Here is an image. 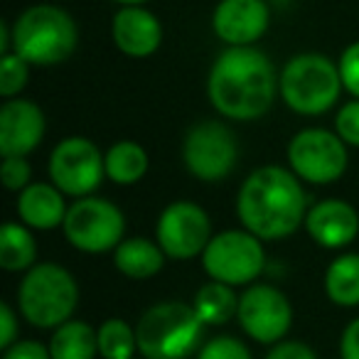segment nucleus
Instances as JSON below:
<instances>
[{
	"label": "nucleus",
	"instance_id": "1",
	"mask_svg": "<svg viewBox=\"0 0 359 359\" xmlns=\"http://www.w3.org/2000/svg\"><path fill=\"white\" fill-rule=\"evenodd\" d=\"M207 96L229 121L261 118L280 96L273 62L256 47H226L210 69Z\"/></svg>",
	"mask_w": 359,
	"mask_h": 359
},
{
	"label": "nucleus",
	"instance_id": "2",
	"mask_svg": "<svg viewBox=\"0 0 359 359\" xmlns=\"http://www.w3.org/2000/svg\"><path fill=\"white\" fill-rule=\"evenodd\" d=\"M236 215L244 229L261 241H276L295 234L305 224L308 197L303 180L290 168L264 165L241 182Z\"/></svg>",
	"mask_w": 359,
	"mask_h": 359
},
{
	"label": "nucleus",
	"instance_id": "3",
	"mask_svg": "<svg viewBox=\"0 0 359 359\" xmlns=\"http://www.w3.org/2000/svg\"><path fill=\"white\" fill-rule=\"evenodd\" d=\"M13 52L32 67H55L67 62L79 45V27L74 18L60 6L27 8L13 22Z\"/></svg>",
	"mask_w": 359,
	"mask_h": 359
},
{
	"label": "nucleus",
	"instance_id": "4",
	"mask_svg": "<svg viewBox=\"0 0 359 359\" xmlns=\"http://www.w3.org/2000/svg\"><path fill=\"white\" fill-rule=\"evenodd\" d=\"M207 325L197 310L180 300H165L140 315L135 325L143 359H187L200 344Z\"/></svg>",
	"mask_w": 359,
	"mask_h": 359
},
{
	"label": "nucleus",
	"instance_id": "5",
	"mask_svg": "<svg viewBox=\"0 0 359 359\" xmlns=\"http://www.w3.org/2000/svg\"><path fill=\"white\" fill-rule=\"evenodd\" d=\"M342 76L330 57L318 52L295 55L278 74V94L300 116H323L342 94Z\"/></svg>",
	"mask_w": 359,
	"mask_h": 359
},
{
	"label": "nucleus",
	"instance_id": "6",
	"mask_svg": "<svg viewBox=\"0 0 359 359\" xmlns=\"http://www.w3.org/2000/svg\"><path fill=\"white\" fill-rule=\"evenodd\" d=\"M79 303V285L74 276L60 264H35L25 271L18 305L20 315L40 330H55L62 323L72 320Z\"/></svg>",
	"mask_w": 359,
	"mask_h": 359
},
{
	"label": "nucleus",
	"instance_id": "7",
	"mask_svg": "<svg viewBox=\"0 0 359 359\" xmlns=\"http://www.w3.org/2000/svg\"><path fill=\"white\" fill-rule=\"evenodd\" d=\"M202 266L212 280H222L234 288L251 285L266 269L264 244L249 229H226L212 236L202 251Z\"/></svg>",
	"mask_w": 359,
	"mask_h": 359
},
{
	"label": "nucleus",
	"instance_id": "8",
	"mask_svg": "<svg viewBox=\"0 0 359 359\" xmlns=\"http://www.w3.org/2000/svg\"><path fill=\"white\" fill-rule=\"evenodd\" d=\"M62 229H65L67 241L76 251L106 254L123 241L126 217L111 200L89 195L69 205Z\"/></svg>",
	"mask_w": 359,
	"mask_h": 359
},
{
	"label": "nucleus",
	"instance_id": "9",
	"mask_svg": "<svg viewBox=\"0 0 359 359\" xmlns=\"http://www.w3.org/2000/svg\"><path fill=\"white\" fill-rule=\"evenodd\" d=\"M349 145L334 130L303 128L290 138L288 168L308 185H332L349 165Z\"/></svg>",
	"mask_w": 359,
	"mask_h": 359
},
{
	"label": "nucleus",
	"instance_id": "10",
	"mask_svg": "<svg viewBox=\"0 0 359 359\" xmlns=\"http://www.w3.org/2000/svg\"><path fill=\"white\" fill-rule=\"evenodd\" d=\"M106 177V155L94 140L69 135L50 153V180L69 197H89Z\"/></svg>",
	"mask_w": 359,
	"mask_h": 359
},
{
	"label": "nucleus",
	"instance_id": "11",
	"mask_svg": "<svg viewBox=\"0 0 359 359\" xmlns=\"http://www.w3.org/2000/svg\"><path fill=\"white\" fill-rule=\"evenodd\" d=\"M182 160L192 177L202 182H219L229 177L239 160L236 135L219 121H202L187 130Z\"/></svg>",
	"mask_w": 359,
	"mask_h": 359
},
{
	"label": "nucleus",
	"instance_id": "12",
	"mask_svg": "<svg viewBox=\"0 0 359 359\" xmlns=\"http://www.w3.org/2000/svg\"><path fill=\"white\" fill-rule=\"evenodd\" d=\"M212 219L197 202L177 200L170 202L158 217L155 241L165 251L168 259L190 261L202 256L212 241Z\"/></svg>",
	"mask_w": 359,
	"mask_h": 359
},
{
	"label": "nucleus",
	"instance_id": "13",
	"mask_svg": "<svg viewBox=\"0 0 359 359\" xmlns=\"http://www.w3.org/2000/svg\"><path fill=\"white\" fill-rule=\"evenodd\" d=\"M236 320L254 342L276 344L288 334L293 323V308L283 290H278L276 285L251 283L239 295Z\"/></svg>",
	"mask_w": 359,
	"mask_h": 359
},
{
	"label": "nucleus",
	"instance_id": "14",
	"mask_svg": "<svg viewBox=\"0 0 359 359\" xmlns=\"http://www.w3.org/2000/svg\"><path fill=\"white\" fill-rule=\"evenodd\" d=\"M271 11L266 0H219L212 15V30L229 47H251L266 35Z\"/></svg>",
	"mask_w": 359,
	"mask_h": 359
},
{
	"label": "nucleus",
	"instance_id": "15",
	"mask_svg": "<svg viewBox=\"0 0 359 359\" xmlns=\"http://www.w3.org/2000/svg\"><path fill=\"white\" fill-rule=\"evenodd\" d=\"M47 121L42 109L30 99H6L0 109V155H27L42 143Z\"/></svg>",
	"mask_w": 359,
	"mask_h": 359
},
{
	"label": "nucleus",
	"instance_id": "16",
	"mask_svg": "<svg viewBox=\"0 0 359 359\" xmlns=\"http://www.w3.org/2000/svg\"><path fill=\"white\" fill-rule=\"evenodd\" d=\"M111 37L126 57L145 60L163 45V25L143 6H123L111 20Z\"/></svg>",
	"mask_w": 359,
	"mask_h": 359
},
{
	"label": "nucleus",
	"instance_id": "17",
	"mask_svg": "<svg viewBox=\"0 0 359 359\" xmlns=\"http://www.w3.org/2000/svg\"><path fill=\"white\" fill-rule=\"evenodd\" d=\"M305 231L323 249H344L359 234V215L344 200H323L305 215Z\"/></svg>",
	"mask_w": 359,
	"mask_h": 359
},
{
	"label": "nucleus",
	"instance_id": "18",
	"mask_svg": "<svg viewBox=\"0 0 359 359\" xmlns=\"http://www.w3.org/2000/svg\"><path fill=\"white\" fill-rule=\"evenodd\" d=\"M65 192L55 182H30L18 192V217L35 231H52L65 224L67 217Z\"/></svg>",
	"mask_w": 359,
	"mask_h": 359
},
{
	"label": "nucleus",
	"instance_id": "19",
	"mask_svg": "<svg viewBox=\"0 0 359 359\" xmlns=\"http://www.w3.org/2000/svg\"><path fill=\"white\" fill-rule=\"evenodd\" d=\"M165 251L160 249L158 241L143 239V236H133V239H123L114 249V266L116 271L133 280L153 278L163 271L165 266Z\"/></svg>",
	"mask_w": 359,
	"mask_h": 359
},
{
	"label": "nucleus",
	"instance_id": "20",
	"mask_svg": "<svg viewBox=\"0 0 359 359\" xmlns=\"http://www.w3.org/2000/svg\"><path fill=\"white\" fill-rule=\"evenodd\" d=\"M52 359H96L99 354V330L84 320H67L55 327L50 339Z\"/></svg>",
	"mask_w": 359,
	"mask_h": 359
},
{
	"label": "nucleus",
	"instance_id": "21",
	"mask_svg": "<svg viewBox=\"0 0 359 359\" xmlns=\"http://www.w3.org/2000/svg\"><path fill=\"white\" fill-rule=\"evenodd\" d=\"M106 177L116 185H135L148 172L150 158L145 148L135 140H116L106 150Z\"/></svg>",
	"mask_w": 359,
	"mask_h": 359
},
{
	"label": "nucleus",
	"instance_id": "22",
	"mask_svg": "<svg viewBox=\"0 0 359 359\" xmlns=\"http://www.w3.org/2000/svg\"><path fill=\"white\" fill-rule=\"evenodd\" d=\"M37 264V244L27 224L6 222L0 231V266L11 273L30 271Z\"/></svg>",
	"mask_w": 359,
	"mask_h": 359
},
{
	"label": "nucleus",
	"instance_id": "23",
	"mask_svg": "<svg viewBox=\"0 0 359 359\" xmlns=\"http://www.w3.org/2000/svg\"><path fill=\"white\" fill-rule=\"evenodd\" d=\"M192 308L197 310L205 325H226L239 313V295H236L234 285L210 280L195 293Z\"/></svg>",
	"mask_w": 359,
	"mask_h": 359
},
{
	"label": "nucleus",
	"instance_id": "24",
	"mask_svg": "<svg viewBox=\"0 0 359 359\" xmlns=\"http://www.w3.org/2000/svg\"><path fill=\"white\" fill-rule=\"evenodd\" d=\"M325 293L339 308L359 305V254H342L325 271Z\"/></svg>",
	"mask_w": 359,
	"mask_h": 359
},
{
	"label": "nucleus",
	"instance_id": "25",
	"mask_svg": "<svg viewBox=\"0 0 359 359\" xmlns=\"http://www.w3.org/2000/svg\"><path fill=\"white\" fill-rule=\"evenodd\" d=\"M138 352V334L126 320L109 318L99 327V357L104 359H133Z\"/></svg>",
	"mask_w": 359,
	"mask_h": 359
},
{
	"label": "nucleus",
	"instance_id": "26",
	"mask_svg": "<svg viewBox=\"0 0 359 359\" xmlns=\"http://www.w3.org/2000/svg\"><path fill=\"white\" fill-rule=\"evenodd\" d=\"M30 62L22 60L18 52H8L0 60V96L3 99H15L27 86L30 79Z\"/></svg>",
	"mask_w": 359,
	"mask_h": 359
},
{
	"label": "nucleus",
	"instance_id": "27",
	"mask_svg": "<svg viewBox=\"0 0 359 359\" xmlns=\"http://www.w3.org/2000/svg\"><path fill=\"white\" fill-rule=\"evenodd\" d=\"M197 359H254L251 349L231 334H219L205 342L197 352Z\"/></svg>",
	"mask_w": 359,
	"mask_h": 359
},
{
	"label": "nucleus",
	"instance_id": "28",
	"mask_svg": "<svg viewBox=\"0 0 359 359\" xmlns=\"http://www.w3.org/2000/svg\"><path fill=\"white\" fill-rule=\"evenodd\" d=\"M0 177H3L6 190L22 192L32 182V168L22 155H8V158H3V165H0Z\"/></svg>",
	"mask_w": 359,
	"mask_h": 359
},
{
	"label": "nucleus",
	"instance_id": "29",
	"mask_svg": "<svg viewBox=\"0 0 359 359\" xmlns=\"http://www.w3.org/2000/svg\"><path fill=\"white\" fill-rule=\"evenodd\" d=\"M334 133L349 145L359 148V99H352L334 116Z\"/></svg>",
	"mask_w": 359,
	"mask_h": 359
},
{
	"label": "nucleus",
	"instance_id": "30",
	"mask_svg": "<svg viewBox=\"0 0 359 359\" xmlns=\"http://www.w3.org/2000/svg\"><path fill=\"white\" fill-rule=\"evenodd\" d=\"M339 76H342L344 91L359 99V42H352L349 47H344V52L339 55L337 62Z\"/></svg>",
	"mask_w": 359,
	"mask_h": 359
},
{
	"label": "nucleus",
	"instance_id": "31",
	"mask_svg": "<svg viewBox=\"0 0 359 359\" xmlns=\"http://www.w3.org/2000/svg\"><path fill=\"white\" fill-rule=\"evenodd\" d=\"M266 359H318V354L310 344L300 342V339H280V342L271 344Z\"/></svg>",
	"mask_w": 359,
	"mask_h": 359
},
{
	"label": "nucleus",
	"instance_id": "32",
	"mask_svg": "<svg viewBox=\"0 0 359 359\" xmlns=\"http://www.w3.org/2000/svg\"><path fill=\"white\" fill-rule=\"evenodd\" d=\"M3 359H52L50 347L37 339H18L8 349H3Z\"/></svg>",
	"mask_w": 359,
	"mask_h": 359
},
{
	"label": "nucleus",
	"instance_id": "33",
	"mask_svg": "<svg viewBox=\"0 0 359 359\" xmlns=\"http://www.w3.org/2000/svg\"><path fill=\"white\" fill-rule=\"evenodd\" d=\"M18 342V315L11 303H0V347L8 349Z\"/></svg>",
	"mask_w": 359,
	"mask_h": 359
},
{
	"label": "nucleus",
	"instance_id": "34",
	"mask_svg": "<svg viewBox=\"0 0 359 359\" xmlns=\"http://www.w3.org/2000/svg\"><path fill=\"white\" fill-rule=\"evenodd\" d=\"M339 359H359V318H354L339 337Z\"/></svg>",
	"mask_w": 359,
	"mask_h": 359
},
{
	"label": "nucleus",
	"instance_id": "35",
	"mask_svg": "<svg viewBox=\"0 0 359 359\" xmlns=\"http://www.w3.org/2000/svg\"><path fill=\"white\" fill-rule=\"evenodd\" d=\"M116 3H121V6H145L150 0H116Z\"/></svg>",
	"mask_w": 359,
	"mask_h": 359
}]
</instances>
